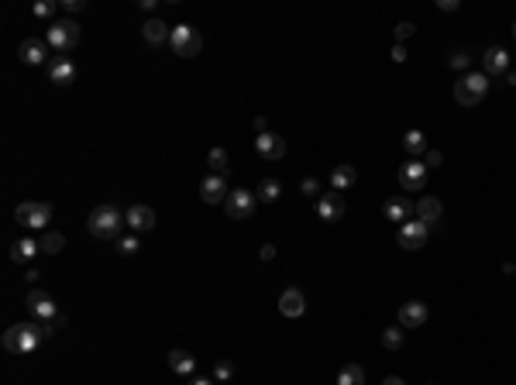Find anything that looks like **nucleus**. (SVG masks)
Wrapping results in <instances>:
<instances>
[{"mask_svg": "<svg viewBox=\"0 0 516 385\" xmlns=\"http://www.w3.org/2000/svg\"><path fill=\"white\" fill-rule=\"evenodd\" d=\"M52 337V327L49 323H14V327H8L4 330V337H0V344H4V351H11V354H32V351H38L45 340Z\"/></svg>", "mask_w": 516, "mask_h": 385, "instance_id": "nucleus-1", "label": "nucleus"}, {"mask_svg": "<svg viewBox=\"0 0 516 385\" xmlns=\"http://www.w3.org/2000/svg\"><path fill=\"white\" fill-rule=\"evenodd\" d=\"M124 224H128V220H124V213H121L114 203H104V207H97V210L86 217V231H90L93 237H100V241L117 237V231H121Z\"/></svg>", "mask_w": 516, "mask_h": 385, "instance_id": "nucleus-2", "label": "nucleus"}, {"mask_svg": "<svg viewBox=\"0 0 516 385\" xmlns=\"http://www.w3.org/2000/svg\"><path fill=\"white\" fill-rule=\"evenodd\" d=\"M485 93H489V76L485 73H468L465 80L454 83V100L461 107H478L485 100Z\"/></svg>", "mask_w": 516, "mask_h": 385, "instance_id": "nucleus-3", "label": "nucleus"}, {"mask_svg": "<svg viewBox=\"0 0 516 385\" xmlns=\"http://www.w3.org/2000/svg\"><path fill=\"white\" fill-rule=\"evenodd\" d=\"M169 49H172L176 56H183V59H193V56H200V49H203V35H200L193 25H176V28H172V38H169Z\"/></svg>", "mask_w": 516, "mask_h": 385, "instance_id": "nucleus-4", "label": "nucleus"}, {"mask_svg": "<svg viewBox=\"0 0 516 385\" xmlns=\"http://www.w3.org/2000/svg\"><path fill=\"white\" fill-rule=\"evenodd\" d=\"M76 42H80V25L76 21H56L49 28V38H45V45L56 49L59 56H69L76 49Z\"/></svg>", "mask_w": 516, "mask_h": 385, "instance_id": "nucleus-5", "label": "nucleus"}, {"mask_svg": "<svg viewBox=\"0 0 516 385\" xmlns=\"http://www.w3.org/2000/svg\"><path fill=\"white\" fill-rule=\"evenodd\" d=\"M25 306H28V313L35 316V320H42V323H49L52 330H56V323H59V310H56V299L49 296V292H42V289H32L28 296H25Z\"/></svg>", "mask_w": 516, "mask_h": 385, "instance_id": "nucleus-6", "label": "nucleus"}, {"mask_svg": "<svg viewBox=\"0 0 516 385\" xmlns=\"http://www.w3.org/2000/svg\"><path fill=\"white\" fill-rule=\"evenodd\" d=\"M255 203H258V196L251 189H231L227 200H224V213L231 220H248L255 213Z\"/></svg>", "mask_w": 516, "mask_h": 385, "instance_id": "nucleus-7", "label": "nucleus"}, {"mask_svg": "<svg viewBox=\"0 0 516 385\" xmlns=\"http://www.w3.org/2000/svg\"><path fill=\"white\" fill-rule=\"evenodd\" d=\"M14 220L25 224V227H32V231H42L52 220V207L49 203H21L14 210Z\"/></svg>", "mask_w": 516, "mask_h": 385, "instance_id": "nucleus-8", "label": "nucleus"}, {"mask_svg": "<svg viewBox=\"0 0 516 385\" xmlns=\"http://www.w3.org/2000/svg\"><path fill=\"white\" fill-rule=\"evenodd\" d=\"M427 234H430V227L423 224V220H406V224H399V248H406V251H420L423 244H427Z\"/></svg>", "mask_w": 516, "mask_h": 385, "instance_id": "nucleus-9", "label": "nucleus"}, {"mask_svg": "<svg viewBox=\"0 0 516 385\" xmlns=\"http://www.w3.org/2000/svg\"><path fill=\"white\" fill-rule=\"evenodd\" d=\"M399 186L406 193H420L427 186V165L417 162V159H410L406 165H399Z\"/></svg>", "mask_w": 516, "mask_h": 385, "instance_id": "nucleus-10", "label": "nucleus"}, {"mask_svg": "<svg viewBox=\"0 0 516 385\" xmlns=\"http://www.w3.org/2000/svg\"><path fill=\"white\" fill-rule=\"evenodd\" d=\"M317 213L327 220V224H338L344 213H348V203H344V193H338V189H331V193H324L320 200H317Z\"/></svg>", "mask_w": 516, "mask_h": 385, "instance_id": "nucleus-11", "label": "nucleus"}, {"mask_svg": "<svg viewBox=\"0 0 516 385\" xmlns=\"http://www.w3.org/2000/svg\"><path fill=\"white\" fill-rule=\"evenodd\" d=\"M124 220H128V227L134 231V234H148L155 224H159V217H155V210L152 207H145V203H138V207H131L128 213H124Z\"/></svg>", "mask_w": 516, "mask_h": 385, "instance_id": "nucleus-12", "label": "nucleus"}, {"mask_svg": "<svg viewBox=\"0 0 516 385\" xmlns=\"http://www.w3.org/2000/svg\"><path fill=\"white\" fill-rule=\"evenodd\" d=\"M427 316H430V313H427V303H420V299H410V303L399 306V327H403V330L423 327Z\"/></svg>", "mask_w": 516, "mask_h": 385, "instance_id": "nucleus-13", "label": "nucleus"}, {"mask_svg": "<svg viewBox=\"0 0 516 385\" xmlns=\"http://www.w3.org/2000/svg\"><path fill=\"white\" fill-rule=\"evenodd\" d=\"M255 148H258V155H262V159H272V162L286 155V141L276 131H262V135L255 138Z\"/></svg>", "mask_w": 516, "mask_h": 385, "instance_id": "nucleus-14", "label": "nucleus"}, {"mask_svg": "<svg viewBox=\"0 0 516 385\" xmlns=\"http://www.w3.org/2000/svg\"><path fill=\"white\" fill-rule=\"evenodd\" d=\"M227 193H231V189H227V179H224V176H213V172H210V176L200 183V200H203V203H224Z\"/></svg>", "mask_w": 516, "mask_h": 385, "instance_id": "nucleus-15", "label": "nucleus"}, {"mask_svg": "<svg viewBox=\"0 0 516 385\" xmlns=\"http://www.w3.org/2000/svg\"><path fill=\"white\" fill-rule=\"evenodd\" d=\"M382 213H386V220L406 224V217H410V213H417V203H410V196H406V193H399V196H389V200H386Z\"/></svg>", "mask_w": 516, "mask_h": 385, "instance_id": "nucleus-16", "label": "nucleus"}, {"mask_svg": "<svg viewBox=\"0 0 516 385\" xmlns=\"http://www.w3.org/2000/svg\"><path fill=\"white\" fill-rule=\"evenodd\" d=\"M49 80H52L56 86H69V83H76V62H73L69 56L52 59V66H49Z\"/></svg>", "mask_w": 516, "mask_h": 385, "instance_id": "nucleus-17", "label": "nucleus"}, {"mask_svg": "<svg viewBox=\"0 0 516 385\" xmlns=\"http://www.w3.org/2000/svg\"><path fill=\"white\" fill-rule=\"evenodd\" d=\"M18 56H21V62H25V66H42V62H45V56H49V45H45L42 38H25V42H21V49H18Z\"/></svg>", "mask_w": 516, "mask_h": 385, "instance_id": "nucleus-18", "label": "nucleus"}, {"mask_svg": "<svg viewBox=\"0 0 516 385\" xmlns=\"http://www.w3.org/2000/svg\"><path fill=\"white\" fill-rule=\"evenodd\" d=\"M482 66H485V76H506L509 73V52L495 45L482 56Z\"/></svg>", "mask_w": 516, "mask_h": 385, "instance_id": "nucleus-19", "label": "nucleus"}, {"mask_svg": "<svg viewBox=\"0 0 516 385\" xmlns=\"http://www.w3.org/2000/svg\"><path fill=\"white\" fill-rule=\"evenodd\" d=\"M303 310H307V296L300 292V289H286L283 296H279V313L283 316H303Z\"/></svg>", "mask_w": 516, "mask_h": 385, "instance_id": "nucleus-20", "label": "nucleus"}, {"mask_svg": "<svg viewBox=\"0 0 516 385\" xmlns=\"http://www.w3.org/2000/svg\"><path fill=\"white\" fill-rule=\"evenodd\" d=\"M141 35H145V42H148V45H165V42L172 38V28H169L162 18H152V21H145Z\"/></svg>", "mask_w": 516, "mask_h": 385, "instance_id": "nucleus-21", "label": "nucleus"}, {"mask_svg": "<svg viewBox=\"0 0 516 385\" xmlns=\"http://www.w3.org/2000/svg\"><path fill=\"white\" fill-rule=\"evenodd\" d=\"M441 213H444V207H441V200H437V196H420V200H417V220H423L427 227H430V224H437V220H441Z\"/></svg>", "mask_w": 516, "mask_h": 385, "instance_id": "nucleus-22", "label": "nucleus"}, {"mask_svg": "<svg viewBox=\"0 0 516 385\" xmlns=\"http://www.w3.org/2000/svg\"><path fill=\"white\" fill-rule=\"evenodd\" d=\"M355 183H358V172H355V165H334V172H331V189H338V193H348Z\"/></svg>", "mask_w": 516, "mask_h": 385, "instance_id": "nucleus-23", "label": "nucleus"}, {"mask_svg": "<svg viewBox=\"0 0 516 385\" xmlns=\"http://www.w3.org/2000/svg\"><path fill=\"white\" fill-rule=\"evenodd\" d=\"M169 368H172L176 375H193V371H196V358H193L189 351H183V347H172V351H169Z\"/></svg>", "mask_w": 516, "mask_h": 385, "instance_id": "nucleus-24", "label": "nucleus"}, {"mask_svg": "<svg viewBox=\"0 0 516 385\" xmlns=\"http://www.w3.org/2000/svg\"><path fill=\"white\" fill-rule=\"evenodd\" d=\"M38 251H42V248H38V241L21 237V241H14V244H11V261H18V265H21V261H32Z\"/></svg>", "mask_w": 516, "mask_h": 385, "instance_id": "nucleus-25", "label": "nucleus"}, {"mask_svg": "<svg viewBox=\"0 0 516 385\" xmlns=\"http://www.w3.org/2000/svg\"><path fill=\"white\" fill-rule=\"evenodd\" d=\"M255 196L262 200V203H276V200L283 196V186H279V179H262V186L255 189Z\"/></svg>", "mask_w": 516, "mask_h": 385, "instance_id": "nucleus-26", "label": "nucleus"}, {"mask_svg": "<svg viewBox=\"0 0 516 385\" xmlns=\"http://www.w3.org/2000/svg\"><path fill=\"white\" fill-rule=\"evenodd\" d=\"M403 148H406L410 155H423V152H427V138H423V131H417V128H413V131H406V135H403Z\"/></svg>", "mask_w": 516, "mask_h": 385, "instance_id": "nucleus-27", "label": "nucleus"}, {"mask_svg": "<svg viewBox=\"0 0 516 385\" xmlns=\"http://www.w3.org/2000/svg\"><path fill=\"white\" fill-rule=\"evenodd\" d=\"M338 385H365V368L362 364H344L338 375Z\"/></svg>", "mask_w": 516, "mask_h": 385, "instance_id": "nucleus-28", "label": "nucleus"}, {"mask_svg": "<svg viewBox=\"0 0 516 385\" xmlns=\"http://www.w3.org/2000/svg\"><path fill=\"white\" fill-rule=\"evenodd\" d=\"M38 248H42L45 255H59V251L66 248V237H62L59 231H45V237L38 241Z\"/></svg>", "mask_w": 516, "mask_h": 385, "instance_id": "nucleus-29", "label": "nucleus"}, {"mask_svg": "<svg viewBox=\"0 0 516 385\" xmlns=\"http://www.w3.org/2000/svg\"><path fill=\"white\" fill-rule=\"evenodd\" d=\"M403 340H406V330H403V327H386V330H382V347H386V351H399Z\"/></svg>", "mask_w": 516, "mask_h": 385, "instance_id": "nucleus-30", "label": "nucleus"}, {"mask_svg": "<svg viewBox=\"0 0 516 385\" xmlns=\"http://www.w3.org/2000/svg\"><path fill=\"white\" fill-rule=\"evenodd\" d=\"M207 162H210V169H213V176H224L231 165H227V152L224 148H210V155H207Z\"/></svg>", "mask_w": 516, "mask_h": 385, "instance_id": "nucleus-31", "label": "nucleus"}, {"mask_svg": "<svg viewBox=\"0 0 516 385\" xmlns=\"http://www.w3.org/2000/svg\"><path fill=\"white\" fill-rule=\"evenodd\" d=\"M32 11H35V18H52L56 14V0H38Z\"/></svg>", "mask_w": 516, "mask_h": 385, "instance_id": "nucleus-32", "label": "nucleus"}, {"mask_svg": "<svg viewBox=\"0 0 516 385\" xmlns=\"http://www.w3.org/2000/svg\"><path fill=\"white\" fill-rule=\"evenodd\" d=\"M138 248H141V244H138L134 234H131V237H117V251H121V255H134Z\"/></svg>", "mask_w": 516, "mask_h": 385, "instance_id": "nucleus-33", "label": "nucleus"}, {"mask_svg": "<svg viewBox=\"0 0 516 385\" xmlns=\"http://www.w3.org/2000/svg\"><path fill=\"white\" fill-rule=\"evenodd\" d=\"M231 375H234V364H231V361H217V364H213V378H217V382H227Z\"/></svg>", "mask_w": 516, "mask_h": 385, "instance_id": "nucleus-34", "label": "nucleus"}, {"mask_svg": "<svg viewBox=\"0 0 516 385\" xmlns=\"http://www.w3.org/2000/svg\"><path fill=\"white\" fill-rule=\"evenodd\" d=\"M471 66V56L468 52H454L451 56V69H468Z\"/></svg>", "mask_w": 516, "mask_h": 385, "instance_id": "nucleus-35", "label": "nucleus"}, {"mask_svg": "<svg viewBox=\"0 0 516 385\" xmlns=\"http://www.w3.org/2000/svg\"><path fill=\"white\" fill-rule=\"evenodd\" d=\"M410 35H413V25H410V21H399V25H396V42L403 45Z\"/></svg>", "mask_w": 516, "mask_h": 385, "instance_id": "nucleus-36", "label": "nucleus"}, {"mask_svg": "<svg viewBox=\"0 0 516 385\" xmlns=\"http://www.w3.org/2000/svg\"><path fill=\"white\" fill-rule=\"evenodd\" d=\"M300 189H303L307 196H317V200L324 196V193H320V183H317V179H303V186H300Z\"/></svg>", "mask_w": 516, "mask_h": 385, "instance_id": "nucleus-37", "label": "nucleus"}, {"mask_svg": "<svg viewBox=\"0 0 516 385\" xmlns=\"http://www.w3.org/2000/svg\"><path fill=\"white\" fill-rule=\"evenodd\" d=\"M441 162H444V155H441L437 148H430V152H427V159H423V165H427V169H437Z\"/></svg>", "mask_w": 516, "mask_h": 385, "instance_id": "nucleus-38", "label": "nucleus"}, {"mask_svg": "<svg viewBox=\"0 0 516 385\" xmlns=\"http://www.w3.org/2000/svg\"><path fill=\"white\" fill-rule=\"evenodd\" d=\"M258 258H262V261H272V258H276V244H266L262 251H258Z\"/></svg>", "mask_w": 516, "mask_h": 385, "instance_id": "nucleus-39", "label": "nucleus"}, {"mask_svg": "<svg viewBox=\"0 0 516 385\" xmlns=\"http://www.w3.org/2000/svg\"><path fill=\"white\" fill-rule=\"evenodd\" d=\"M62 8H66L69 14H76V11H83V0H62Z\"/></svg>", "mask_w": 516, "mask_h": 385, "instance_id": "nucleus-40", "label": "nucleus"}, {"mask_svg": "<svg viewBox=\"0 0 516 385\" xmlns=\"http://www.w3.org/2000/svg\"><path fill=\"white\" fill-rule=\"evenodd\" d=\"M392 62H406V49L396 42V49H392Z\"/></svg>", "mask_w": 516, "mask_h": 385, "instance_id": "nucleus-41", "label": "nucleus"}, {"mask_svg": "<svg viewBox=\"0 0 516 385\" xmlns=\"http://www.w3.org/2000/svg\"><path fill=\"white\" fill-rule=\"evenodd\" d=\"M437 8H441V11H447V14H451V11H458V0H441V4H437Z\"/></svg>", "mask_w": 516, "mask_h": 385, "instance_id": "nucleus-42", "label": "nucleus"}, {"mask_svg": "<svg viewBox=\"0 0 516 385\" xmlns=\"http://www.w3.org/2000/svg\"><path fill=\"white\" fill-rule=\"evenodd\" d=\"M382 385H406L403 378H396V375H389V378H382Z\"/></svg>", "mask_w": 516, "mask_h": 385, "instance_id": "nucleus-43", "label": "nucleus"}, {"mask_svg": "<svg viewBox=\"0 0 516 385\" xmlns=\"http://www.w3.org/2000/svg\"><path fill=\"white\" fill-rule=\"evenodd\" d=\"M186 385H213V382H210V378H189Z\"/></svg>", "mask_w": 516, "mask_h": 385, "instance_id": "nucleus-44", "label": "nucleus"}, {"mask_svg": "<svg viewBox=\"0 0 516 385\" xmlns=\"http://www.w3.org/2000/svg\"><path fill=\"white\" fill-rule=\"evenodd\" d=\"M506 83H513V86H516V73H506Z\"/></svg>", "mask_w": 516, "mask_h": 385, "instance_id": "nucleus-45", "label": "nucleus"}, {"mask_svg": "<svg viewBox=\"0 0 516 385\" xmlns=\"http://www.w3.org/2000/svg\"><path fill=\"white\" fill-rule=\"evenodd\" d=\"M513 38H516V21H513Z\"/></svg>", "mask_w": 516, "mask_h": 385, "instance_id": "nucleus-46", "label": "nucleus"}]
</instances>
